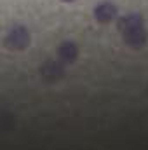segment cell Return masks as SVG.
<instances>
[{"mask_svg": "<svg viewBox=\"0 0 148 150\" xmlns=\"http://www.w3.org/2000/svg\"><path fill=\"white\" fill-rule=\"evenodd\" d=\"M118 30L127 45L140 49L147 42V30L143 25V18L140 14H129L118 21Z\"/></svg>", "mask_w": 148, "mask_h": 150, "instance_id": "cell-1", "label": "cell"}, {"mask_svg": "<svg viewBox=\"0 0 148 150\" xmlns=\"http://www.w3.org/2000/svg\"><path fill=\"white\" fill-rule=\"evenodd\" d=\"M5 44L9 45V49H18V51L25 49L30 44V33H28V30L23 28V26H14L7 33Z\"/></svg>", "mask_w": 148, "mask_h": 150, "instance_id": "cell-2", "label": "cell"}, {"mask_svg": "<svg viewBox=\"0 0 148 150\" xmlns=\"http://www.w3.org/2000/svg\"><path fill=\"white\" fill-rule=\"evenodd\" d=\"M40 74L45 80L52 82V80H58L65 75V68L61 65V61H54V59H47L42 67H40Z\"/></svg>", "mask_w": 148, "mask_h": 150, "instance_id": "cell-3", "label": "cell"}, {"mask_svg": "<svg viewBox=\"0 0 148 150\" xmlns=\"http://www.w3.org/2000/svg\"><path fill=\"white\" fill-rule=\"evenodd\" d=\"M94 18L99 21V23H108L111 19L117 18V5L110 4V2H103L99 5H96L94 9Z\"/></svg>", "mask_w": 148, "mask_h": 150, "instance_id": "cell-4", "label": "cell"}, {"mask_svg": "<svg viewBox=\"0 0 148 150\" xmlns=\"http://www.w3.org/2000/svg\"><path fill=\"white\" fill-rule=\"evenodd\" d=\"M77 54H78V49H77V45L73 42H65L59 47V59L65 61V63H73Z\"/></svg>", "mask_w": 148, "mask_h": 150, "instance_id": "cell-5", "label": "cell"}, {"mask_svg": "<svg viewBox=\"0 0 148 150\" xmlns=\"http://www.w3.org/2000/svg\"><path fill=\"white\" fill-rule=\"evenodd\" d=\"M63 2H73V0H63Z\"/></svg>", "mask_w": 148, "mask_h": 150, "instance_id": "cell-6", "label": "cell"}]
</instances>
